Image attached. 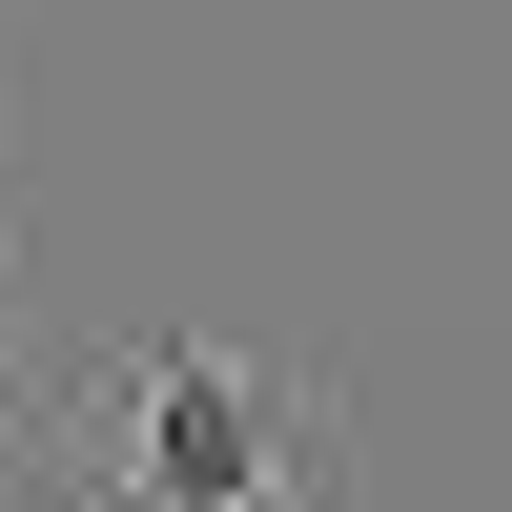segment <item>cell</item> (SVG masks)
Returning <instances> with one entry per match:
<instances>
[{
	"label": "cell",
	"instance_id": "1",
	"mask_svg": "<svg viewBox=\"0 0 512 512\" xmlns=\"http://www.w3.org/2000/svg\"><path fill=\"white\" fill-rule=\"evenodd\" d=\"M103 512H349V410L308 369H246L205 328H144L103 369Z\"/></svg>",
	"mask_w": 512,
	"mask_h": 512
},
{
	"label": "cell",
	"instance_id": "2",
	"mask_svg": "<svg viewBox=\"0 0 512 512\" xmlns=\"http://www.w3.org/2000/svg\"><path fill=\"white\" fill-rule=\"evenodd\" d=\"M0 492H21V512H103V492H62V472H21V451H0Z\"/></svg>",
	"mask_w": 512,
	"mask_h": 512
}]
</instances>
